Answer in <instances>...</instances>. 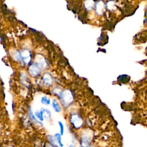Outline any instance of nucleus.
Wrapping results in <instances>:
<instances>
[{
    "label": "nucleus",
    "mask_w": 147,
    "mask_h": 147,
    "mask_svg": "<svg viewBox=\"0 0 147 147\" xmlns=\"http://www.w3.org/2000/svg\"><path fill=\"white\" fill-rule=\"evenodd\" d=\"M59 97L64 107H67L71 105L74 101L73 94L70 90H62Z\"/></svg>",
    "instance_id": "f257e3e1"
},
{
    "label": "nucleus",
    "mask_w": 147,
    "mask_h": 147,
    "mask_svg": "<svg viewBox=\"0 0 147 147\" xmlns=\"http://www.w3.org/2000/svg\"><path fill=\"white\" fill-rule=\"evenodd\" d=\"M93 139V133L91 131L85 130L81 136V145L82 147H88L90 145Z\"/></svg>",
    "instance_id": "f03ea898"
},
{
    "label": "nucleus",
    "mask_w": 147,
    "mask_h": 147,
    "mask_svg": "<svg viewBox=\"0 0 147 147\" xmlns=\"http://www.w3.org/2000/svg\"><path fill=\"white\" fill-rule=\"evenodd\" d=\"M70 121L74 127L76 129H79L83 125V118L78 114L74 113L70 116Z\"/></svg>",
    "instance_id": "7ed1b4c3"
},
{
    "label": "nucleus",
    "mask_w": 147,
    "mask_h": 147,
    "mask_svg": "<svg viewBox=\"0 0 147 147\" xmlns=\"http://www.w3.org/2000/svg\"><path fill=\"white\" fill-rule=\"evenodd\" d=\"M41 70L42 68H40V67L36 63H34L29 67L28 73L32 77L36 78L40 74Z\"/></svg>",
    "instance_id": "20e7f679"
},
{
    "label": "nucleus",
    "mask_w": 147,
    "mask_h": 147,
    "mask_svg": "<svg viewBox=\"0 0 147 147\" xmlns=\"http://www.w3.org/2000/svg\"><path fill=\"white\" fill-rule=\"evenodd\" d=\"M42 81L43 84L46 86H51L54 83V79L52 75L49 73H46L43 75Z\"/></svg>",
    "instance_id": "39448f33"
},
{
    "label": "nucleus",
    "mask_w": 147,
    "mask_h": 147,
    "mask_svg": "<svg viewBox=\"0 0 147 147\" xmlns=\"http://www.w3.org/2000/svg\"><path fill=\"white\" fill-rule=\"evenodd\" d=\"M21 60L25 64H28L30 61V54L28 51H24L20 54Z\"/></svg>",
    "instance_id": "423d86ee"
},
{
    "label": "nucleus",
    "mask_w": 147,
    "mask_h": 147,
    "mask_svg": "<svg viewBox=\"0 0 147 147\" xmlns=\"http://www.w3.org/2000/svg\"><path fill=\"white\" fill-rule=\"evenodd\" d=\"M35 116L37 119L40 121H43L44 119V108L41 109L40 110L36 111L35 113Z\"/></svg>",
    "instance_id": "0eeeda50"
},
{
    "label": "nucleus",
    "mask_w": 147,
    "mask_h": 147,
    "mask_svg": "<svg viewBox=\"0 0 147 147\" xmlns=\"http://www.w3.org/2000/svg\"><path fill=\"white\" fill-rule=\"evenodd\" d=\"M52 105L55 112L56 113H60L61 112L60 106L59 102H58V101L55 100V99H54V100H53Z\"/></svg>",
    "instance_id": "6e6552de"
},
{
    "label": "nucleus",
    "mask_w": 147,
    "mask_h": 147,
    "mask_svg": "<svg viewBox=\"0 0 147 147\" xmlns=\"http://www.w3.org/2000/svg\"><path fill=\"white\" fill-rule=\"evenodd\" d=\"M61 135L59 133H56L54 135V137L55 138L56 142H57L58 145H59L60 147H63L64 145H63L62 141H61Z\"/></svg>",
    "instance_id": "1a4fd4ad"
},
{
    "label": "nucleus",
    "mask_w": 147,
    "mask_h": 147,
    "mask_svg": "<svg viewBox=\"0 0 147 147\" xmlns=\"http://www.w3.org/2000/svg\"><path fill=\"white\" fill-rule=\"evenodd\" d=\"M29 116H30V118H31V119H32V121H33L34 122H36V123H37V124H40V125L42 124V122H40V121L37 120V119L36 118L35 114H34L33 113V112H32L31 108H29Z\"/></svg>",
    "instance_id": "9d476101"
},
{
    "label": "nucleus",
    "mask_w": 147,
    "mask_h": 147,
    "mask_svg": "<svg viewBox=\"0 0 147 147\" xmlns=\"http://www.w3.org/2000/svg\"><path fill=\"white\" fill-rule=\"evenodd\" d=\"M41 103L43 105L46 106L49 105L51 103V100L48 98L47 96H43L42 97V99H41Z\"/></svg>",
    "instance_id": "9b49d317"
},
{
    "label": "nucleus",
    "mask_w": 147,
    "mask_h": 147,
    "mask_svg": "<svg viewBox=\"0 0 147 147\" xmlns=\"http://www.w3.org/2000/svg\"><path fill=\"white\" fill-rule=\"evenodd\" d=\"M51 117V113L48 109L44 108V118L48 120Z\"/></svg>",
    "instance_id": "f8f14e48"
},
{
    "label": "nucleus",
    "mask_w": 147,
    "mask_h": 147,
    "mask_svg": "<svg viewBox=\"0 0 147 147\" xmlns=\"http://www.w3.org/2000/svg\"><path fill=\"white\" fill-rule=\"evenodd\" d=\"M21 78H21V81L22 83H23V85H25L26 86H28V81H27V80L28 79L27 78V76L26 75L24 74H23V75H21Z\"/></svg>",
    "instance_id": "ddd939ff"
},
{
    "label": "nucleus",
    "mask_w": 147,
    "mask_h": 147,
    "mask_svg": "<svg viewBox=\"0 0 147 147\" xmlns=\"http://www.w3.org/2000/svg\"><path fill=\"white\" fill-rule=\"evenodd\" d=\"M58 124H59V128H60V134L61 136H63L64 134V125L61 121H58Z\"/></svg>",
    "instance_id": "4468645a"
},
{
    "label": "nucleus",
    "mask_w": 147,
    "mask_h": 147,
    "mask_svg": "<svg viewBox=\"0 0 147 147\" xmlns=\"http://www.w3.org/2000/svg\"><path fill=\"white\" fill-rule=\"evenodd\" d=\"M48 138H49V141H50L51 143V144L53 146H56L57 145V142H56V140L55 139V138L54 137V136H48Z\"/></svg>",
    "instance_id": "2eb2a0df"
},
{
    "label": "nucleus",
    "mask_w": 147,
    "mask_h": 147,
    "mask_svg": "<svg viewBox=\"0 0 147 147\" xmlns=\"http://www.w3.org/2000/svg\"><path fill=\"white\" fill-rule=\"evenodd\" d=\"M61 91H62V90H61L59 88H58V87H56V88H55L54 89L52 90L53 93H54L55 95H58V97H59Z\"/></svg>",
    "instance_id": "dca6fc26"
},
{
    "label": "nucleus",
    "mask_w": 147,
    "mask_h": 147,
    "mask_svg": "<svg viewBox=\"0 0 147 147\" xmlns=\"http://www.w3.org/2000/svg\"><path fill=\"white\" fill-rule=\"evenodd\" d=\"M118 79H119V81L121 82L124 83V80H126V81L128 82L129 80V77H128V75H120L118 78Z\"/></svg>",
    "instance_id": "f3484780"
},
{
    "label": "nucleus",
    "mask_w": 147,
    "mask_h": 147,
    "mask_svg": "<svg viewBox=\"0 0 147 147\" xmlns=\"http://www.w3.org/2000/svg\"><path fill=\"white\" fill-rule=\"evenodd\" d=\"M46 147H54V146H53L52 145H51V144H47V145H46Z\"/></svg>",
    "instance_id": "a211bd4d"
},
{
    "label": "nucleus",
    "mask_w": 147,
    "mask_h": 147,
    "mask_svg": "<svg viewBox=\"0 0 147 147\" xmlns=\"http://www.w3.org/2000/svg\"><path fill=\"white\" fill-rule=\"evenodd\" d=\"M68 147H75L74 145H70Z\"/></svg>",
    "instance_id": "6ab92c4d"
},
{
    "label": "nucleus",
    "mask_w": 147,
    "mask_h": 147,
    "mask_svg": "<svg viewBox=\"0 0 147 147\" xmlns=\"http://www.w3.org/2000/svg\"><path fill=\"white\" fill-rule=\"evenodd\" d=\"M88 147H94V146H88Z\"/></svg>",
    "instance_id": "aec40b11"
},
{
    "label": "nucleus",
    "mask_w": 147,
    "mask_h": 147,
    "mask_svg": "<svg viewBox=\"0 0 147 147\" xmlns=\"http://www.w3.org/2000/svg\"><path fill=\"white\" fill-rule=\"evenodd\" d=\"M0 132H1V129H0Z\"/></svg>",
    "instance_id": "412c9836"
}]
</instances>
